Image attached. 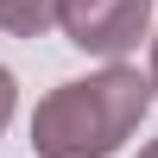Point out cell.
Instances as JSON below:
<instances>
[{
	"label": "cell",
	"instance_id": "cell-5",
	"mask_svg": "<svg viewBox=\"0 0 158 158\" xmlns=\"http://www.w3.org/2000/svg\"><path fill=\"white\" fill-rule=\"evenodd\" d=\"M152 89H158V38H152Z\"/></svg>",
	"mask_w": 158,
	"mask_h": 158
},
{
	"label": "cell",
	"instance_id": "cell-2",
	"mask_svg": "<svg viewBox=\"0 0 158 158\" xmlns=\"http://www.w3.org/2000/svg\"><path fill=\"white\" fill-rule=\"evenodd\" d=\"M57 25L76 51L127 57L152 32V0H57Z\"/></svg>",
	"mask_w": 158,
	"mask_h": 158
},
{
	"label": "cell",
	"instance_id": "cell-6",
	"mask_svg": "<svg viewBox=\"0 0 158 158\" xmlns=\"http://www.w3.org/2000/svg\"><path fill=\"white\" fill-rule=\"evenodd\" d=\"M139 158H158V139H152V146H146V152H139Z\"/></svg>",
	"mask_w": 158,
	"mask_h": 158
},
{
	"label": "cell",
	"instance_id": "cell-3",
	"mask_svg": "<svg viewBox=\"0 0 158 158\" xmlns=\"http://www.w3.org/2000/svg\"><path fill=\"white\" fill-rule=\"evenodd\" d=\"M0 25L13 38H38L44 25H57V0H0Z\"/></svg>",
	"mask_w": 158,
	"mask_h": 158
},
{
	"label": "cell",
	"instance_id": "cell-1",
	"mask_svg": "<svg viewBox=\"0 0 158 158\" xmlns=\"http://www.w3.org/2000/svg\"><path fill=\"white\" fill-rule=\"evenodd\" d=\"M152 108V76L133 63H108L101 76L57 82L32 114V152L38 158H108L127 146Z\"/></svg>",
	"mask_w": 158,
	"mask_h": 158
},
{
	"label": "cell",
	"instance_id": "cell-4",
	"mask_svg": "<svg viewBox=\"0 0 158 158\" xmlns=\"http://www.w3.org/2000/svg\"><path fill=\"white\" fill-rule=\"evenodd\" d=\"M13 101H19V89H13V70L0 63V127L13 120Z\"/></svg>",
	"mask_w": 158,
	"mask_h": 158
}]
</instances>
